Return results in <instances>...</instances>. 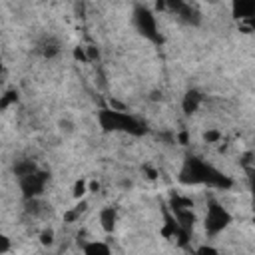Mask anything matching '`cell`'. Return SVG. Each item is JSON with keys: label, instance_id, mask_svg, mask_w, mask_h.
<instances>
[{"label": "cell", "instance_id": "6", "mask_svg": "<svg viewBox=\"0 0 255 255\" xmlns=\"http://www.w3.org/2000/svg\"><path fill=\"white\" fill-rule=\"evenodd\" d=\"M48 179H50V175H48V171H44V169H36L34 173H30V175L18 179L22 197L30 201V199H36L38 195H42V193H44V187H46V183H48Z\"/></svg>", "mask_w": 255, "mask_h": 255}, {"label": "cell", "instance_id": "7", "mask_svg": "<svg viewBox=\"0 0 255 255\" xmlns=\"http://www.w3.org/2000/svg\"><path fill=\"white\" fill-rule=\"evenodd\" d=\"M157 8H167L169 12H173L177 16V20H181L187 26H199L201 24V12L197 10L195 4L189 2H165V4H157Z\"/></svg>", "mask_w": 255, "mask_h": 255}, {"label": "cell", "instance_id": "21", "mask_svg": "<svg viewBox=\"0 0 255 255\" xmlns=\"http://www.w3.org/2000/svg\"><path fill=\"white\" fill-rule=\"evenodd\" d=\"M143 169H145V171H147V173H149V175H147V177H149V179H153V177H157V171H155V169H151V167H149V165H145V167H143Z\"/></svg>", "mask_w": 255, "mask_h": 255}, {"label": "cell", "instance_id": "8", "mask_svg": "<svg viewBox=\"0 0 255 255\" xmlns=\"http://www.w3.org/2000/svg\"><path fill=\"white\" fill-rule=\"evenodd\" d=\"M201 104H203V94L199 90H187L185 96H183V100H181V110L187 116H191V114H195L199 110Z\"/></svg>", "mask_w": 255, "mask_h": 255}, {"label": "cell", "instance_id": "1", "mask_svg": "<svg viewBox=\"0 0 255 255\" xmlns=\"http://www.w3.org/2000/svg\"><path fill=\"white\" fill-rule=\"evenodd\" d=\"M177 179L183 185H207V187L223 189V191L233 187V179L227 173H223L215 165L207 163L199 155H185V159L179 167Z\"/></svg>", "mask_w": 255, "mask_h": 255}, {"label": "cell", "instance_id": "20", "mask_svg": "<svg viewBox=\"0 0 255 255\" xmlns=\"http://www.w3.org/2000/svg\"><path fill=\"white\" fill-rule=\"evenodd\" d=\"M0 243H2V245H0V253L4 255V253L10 249V239H8L6 235H2V237H0Z\"/></svg>", "mask_w": 255, "mask_h": 255}, {"label": "cell", "instance_id": "17", "mask_svg": "<svg viewBox=\"0 0 255 255\" xmlns=\"http://www.w3.org/2000/svg\"><path fill=\"white\" fill-rule=\"evenodd\" d=\"M203 137H205V141H207V143H215V141H219V139H221V133H219L217 129H209V131H205V135H203Z\"/></svg>", "mask_w": 255, "mask_h": 255}, {"label": "cell", "instance_id": "10", "mask_svg": "<svg viewBox=\"0 0 255 255\" xmlns=\"http://www.w3.org/2000/svg\"><path fill=\"white\" fill-rule=\"evenodd\" d=\"M36 169H38L36 161H34V159H28V157H24V159H16L14 165H12V171H14V175H16L18 179H22V177L34 173Z\"/></svg>", "mask_w": 255, "mask_h": 255}, {"label": "cell", "instance_id": "14", "mask_svg": "<svg viewBox=\"0 0 255 255\" xmlns=\"http://www.w3.org/2000/svg\"><path fill=\"white\" fill-rule=\"evenodd\" d=\"M18 102V92L16 90H6L4 92V96L0 98V110L4 112V110H8L12 104H16Z\"/></svg>", "mask_w": 255, "mask_h": 255}, {"label": "cell", "instance_id": "22", "mask_svg": "<svg viewBox=\"0 0 255 255\" xmlns=\"http://www.w3.org/2000/svg\"><path fill=\"white\" fill-rule=\"evenodd\" d=\"M179 141H181V143H187V133H185V131L179 133Z\"/></svg>", "mask_w": 255, "mask_h": 255}, {"label": "cell", "instance_id": "16", "mask_svg": "<svg viewBox=\"0 0 255 255\" xmlns=\"http://www.w3.org/2000/svg\"><path fill=\"white\" fill-rule=\"evenodd\" d=\"M193 255H219V251L215 247H211V245H199L193 251Z\"/></svg>", "mask_w": 255, "mask_h": 255}, {"label": "cell", "instance_id": "18", "mask_svg": "<svg viewBox=\"0 0 255 255\" xmlns=\"http://www.w3.org/2000/svg\"><path fill=\"white\" fill-rule=\"evenodd\" d=\"M86 193V181H78L76 185H74V197L78 199V197H82Z\"/></svg>", "mask_w": 255, "mask_h": 255}, {"label": "cell", "instance_id": "2", "mask_svg": "<svg viewBox=\"0 0 255 255\" xmlns=\"http://www.w3.org/2000/svg\"><path fill=\"white\" fill-rule=\"evenodd\" d=\"M98 124L106 133L120 131V133H128L133 137H141L147 133L145 122H141L133 114H128V112L116 110V108H102L98 112Z\"/></svg>", "mask_w": 255, "mask_h": 255}, {"label": "cell", "instance_id": "15", "mask_svg": "<svg viewBox=\"0 0 255 255\" xmlns=\"http://www.w3.org/2000/svg\"><path fill=\"white\" fill-rule=\"evenodd\" d=\"M84 209H86V203L82 201V203H78V205H76L72 211H68V213L64 215V221H74L76 217H80V213H82Z\"/></svg>", "mask_w": 255, "mask_h": 255}, {"label": "cell", "instance_id": "23", "mask_svg": "<svg viewBox=\"0 0 255 255\" xmlns=\"http://www.w3.org/2000/svg\"><path fill=\"white\" fill-rule=\"evenodd\" d=\"M98 187H100V183H98V181H94V183L90 185V191H98Z\"/></svg>", "mask_w": 255, "mask_h": 255}, {"label": "cell", "instance_id": "4", "mask_svg": "<svg viewBox=\"0 0 255 255\" xmlns=\"http://www.w3.org/2000/svg\"><path fill=\"white\" fill-rule=\"evenodd\" d=\"M233 221L231 213L217 201V199H209L207 201V207H205V219H203V227H205V233L215 237L219 235L221 231H225L229 227V223Z\"/></svg>", "mask_w": 255, "mask_h": 255}, {"label": "cell", "instance_id": "13", "mask_svg": "<svg viewBox=\"0 0 255 255\" xmlns=\"http://www.w3.org/2000/svg\"><path fill=\"white\" fill-rule=\"evenodd\" d=\"M38 52L44 56V58H54L58 52H60V44L54 40V38H46L38 44Z\"/></svg>", "mask_w": 255, "mask_h": 255}, {"label": "cell", "instance_id": "12", "mask_svg": "<svg viewBox=\"0 0 255 255\" xmlns=\"http://www.w3.org/2000/svg\"><path fill=\"white\" fill-rule=\"evenodd\" d=\"M84 255H112V249L104 241H88L82 247Z\"/></svg>", "mask_w": 255, "mask_h": 255}, {"label": "cell", "instance_id": "5", "mask_svg": "<svg viewBox=\"0 0 255 255\" xmlns=\"http://www.w3.org/2000/svg\"><path fill=\"white\" fill-rule=\"evenodd\" d=\"M169 211L173 213V217L177 219L181 231L185 235H191L193 231V225H195V213H193V201L185 195H179V193H173L169 197Z\"/></svg>", "mask_w": 255, "mask_h": 255}, {"label": "cell", "instance_id": "3", "mask_svg": "<svg viewBox=\"0 0 255 255\" xmlns=\"http://www.w3.org/2000/svg\"><path fill=\"white\" fill-rule=\"evenodd\" d=\"M133 26L135 30L139 32V36H143L145 40L153 42V44H161L163 38L159 34V28H157V20H155V14L145 6V4H135L133 6Z\"/></svg>", "mask_w": 255, "mask_h": 255}, {"label": "cell", "instance_id": "9", "mask_svg": "<svg viewBox=\"0 0 255 255\" xmlns=\"http://www.w3.org/2000/svg\"><path fill=\"white\" fill-rule=\"evenodd\" d=\"M231 10H233V16L237 18V22L255 18V0H239V2H233Z\"/></svg>", "mask_w": 255, "mask_h": 255}, {"label": "cell", "instance_id": "11", "mask_svg": "<svg viewBox=\"0 0 255 255\" xmlns=\"http://www.w3.org/2000/svg\"><path fill=\"white\" fill-rule=\"evenodd\" d=\"M116 221H118V211H116V207H104L102 211H100V223H102V229L104 231H108V233H112L114 229H116Z\"/></svg>", "mask_w": 255, "mask_h": 255}, {"label": "cell", "instance_id": "19", "mask_svg": "<svg viewBox=\"0 0 255 255\" xmlns=\"http://www.w3.org/2000/svg\"><path fill=\"white\" fill-rule=\"evenodd\" d=\"M52 239H54V231H52V229H48V231H44V233L40 235L42 245H50V243H52Z\"/></svg>", "mask_w": 255, "mask_h": 255}]
</instances>
